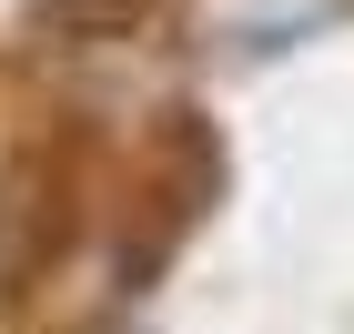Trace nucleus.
<instances>
[{
    "mask_svg": "<svg viewBox=\"0 0 354 334\" xmlns=\"http://www.w3.org/2000/svg\"><path fill=\"white\" fill-rule=\"evenodd\" d=\"M162 10V0H30V30L61 41V51H91V41H122Z\"/></svg>",
    "mask_w": 354,
    "mask_h": 334,
    "instance_id": "obj_1",
    "label": "nucleus"
}]
</instances>
